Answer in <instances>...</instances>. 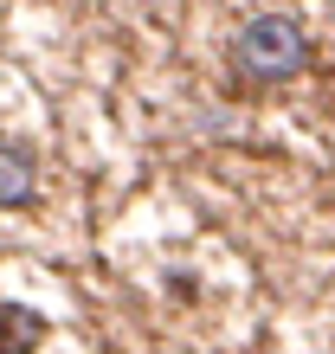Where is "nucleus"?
<instances>
[{"label":"nucleus","instance_id":"1","mask_svg":"<svg viewBox=\"0 0 335 354\" xmlns=\"http://www.w3.org/2000/svg\"><path fill=\"white\" fill-rule=\"evenodd\" d=\"M233 65L258 84H284L309 65V32L297 26L290 13H258L233 32Z\"/></svg>","mask_w":335,"mask_h":354},{"label":"nucleus","instance_id":"2","mask_svg":"<svg viewBox=\"0 0 335 354\" xmlns=\"http://www.w3.org/2000/svg\"><path fill=\"white\" fill-rule=\"evenodd\" d=\"M39 194V168L19 142H0V206H33Z\"/></svg>","mask_w":335,"mask_h":354},{"label":"nucleus","instance_id":"3","mask_svg":"<svg viewBox=\"0 0 335 354\" xmlns=\"http://www.w3.org/2000/svg\"><path fill=\"white\" fill-rule=\"evenodd\" d=\"M19 322V309H7V303H0V354H26V342H7V328Z\"/></svg>","mask_w":335,"mask_h":354}]
</instances>
